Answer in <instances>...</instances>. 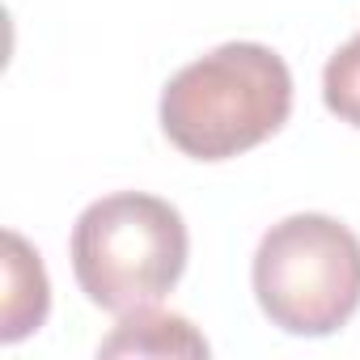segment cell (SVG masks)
<instances>
[{"mask_svg":"<svg viewBox=\"0 0 360 360\" xmlns=\"http://www.w3.org/2000/svg\"><path fill=\"white\" fill-rule=\"evenodd\" d=\"M292 110V72L263 43H225L161 89V131L195 161H229L271 140Z\"/></svg>","mask_w":360,"mask_h":360,"instance_id":"cell-1","label":"cell"},{"mask_svg":"<svg viewBox=\"0 0 360 360\" xmlns=\"http://www.w3.org/2000/svg\"><path fill=\"white\" fill-rule=\"evenodd\" d=\"M187 225L174 204L144 191L94 200L72 225V271L106 314L157 305L187 271Z\"/></svg>","mask_w":360,"mask_h":360,"instance_id":"cell-2","label":"cell"},{"mask_svg":"<svg viewBox=\"0 0 360 360\" xmlns=\"http://www.w3.org/2000/svg\"><path fill=\"white\" fill-rule=\"evenodd\" d=\"M250 284L259 309L284 335H335L360 309V238L322 212L284 217L263 233Z\"/></svg>","mask_w":360,"mask_h":360,"instance_id":"cell-3","label":"cell"},{"mask_svg":"<svg viewBox=\"0 0 360 360\" xmlns=\"http://www.w3.org/2000/svg\"><path fill=\"white\" fill-rule=\"evenodd\" d=\"M51 309V284L43 271L39 250L22 233H5V305H0V339L22 343L47 322Z\"/></svg>","mask_w":360,"mask_h":360,"instance_id":"cell-4","label":"cell"},{"mask_svg":"<svg viewBox=\"0 0 360 360\" xmlns=\"http://www.w3.org/2000/svg\"><path fill=\"white\" fill-rule=\"evenodd\" d=\"M98 356H208V339L183 314L144 305L119 314V326L98 343Z\"/></svg>","mask_w":360,"mask_h":360,"instance_id":"cell-5","label":"cell"},{"mask_svg":"<svg viewBox=\"0 0 360 360\" xmlns=\"http://www.w3.org/2000/svg\"><path fill=\"white\" fill-rule=\"evenodd\" d=\"M322 102L335 119L360 127V34L339 47L322 68Z\"/></svg>","mask_w":360,"mask_h":360,"instance_id":"cell-6","label":"cell"}]
</instances>
